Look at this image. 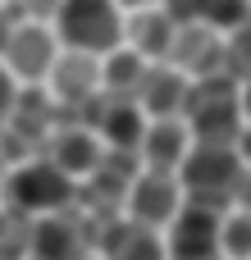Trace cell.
Listing matches in <instances>:
<instances>
[{"label":"cell","instance_id":"obj_14","mask_svg":"<svg viewBox=\"0 0 251 260\" xmlns=\"http://www.w3.org/2000/svg\"><path fill=\"white\" fill-rule=\"evenodd\" d=\"M105 260H169V251H165V238L155 229L119 219L105 238Z\"/></svg>","mask_w":251,"mask_h":260},{"label":"cell","instance_id":"obj_17","mask_svg":"<svg viewBox=\"0 0 251 260\" xmlns=\"http://www.w3.org/2000/svg\"><path fill=\"white\" fill-rule=\"evenodd\" d=\"M18 23H27V14H23V5H18V0H9V5H0V55H5V46H9V32H14Z\"/></svg>","mask_w":251,"mask_h":260},{"label":"cell","instance_id":"obj_22","mask_svg":"<svg viewBox=\"0 0 251 260\" xmlns=\"http://www.w3.org/2000/svg\"><path fill=\"white\" fill-rule=\"evenodd\" d=\"M114 5H119V9H133V14H137V9H151V5H160V0H114Z\"/></svg>","mask_w":251,"mask_h":260},{"label":"cell","instance_id":"obj_18","mask_svg":"<svg viewBox=\"0 0 251 260\" xmlns=\"http://www.w3.org/2000/svg\"><path fill=\"white\" fill-rule=\"evenodd\" d=\"M18 5H23V14H27L32 23H50L55 9H59V0H18Z\"/></svg>","mask_w":251,"mask_h":260},{"label":"cell","instance_id":"obj_16","mask_svg":"<svg viewBox=\"0 0 251 260\" xmlns=\"http://www.w3.org/2000/svg\"><path fill=\"white\" fill-rule=\"evenodd\" d=\"M224 64H229L233 82H247L251 78V23H242L238 32L224 37Z\"/></svg>","mask_w":251,"mask_h":260},{"label":"cell","instance_id":"obj_4","mask_svg":"<svg viewBox=\"0 0 251 260\" xmlns=\"http://www.w3.org/2000/svg\"><path fill=\"white\" fill-rule=\"evenodd\" d=\"M178 210H183V187H178L174 174L142 169L128 183V192H123V219L128 224H142V229H155L160 233V229H169L178 219Z\"/></svg>","mask_w":251,"mask_h":260},{"label":"cell","instance_id":"obj_10","mask_svg":"<svg viewBox=\"0 0 251 260\" xmlns=\"http://www.w3.org/2000/svg\"><path fill=\"white\" fill-rule=\"evenodd\" d=\"M174 37H178V23H174L160 5L137 9V14L123 18V46L137 50L146 64H165L169 50H174Z\"/></svg>","mask_w":251,"mask_h":260},{"label":"cell","instance_id":"obj_1","mask_svg":"<svg viewBox=\"0 0 251 260\" xmlns=\"http://www.w3.org/2000/svg\"><path fill=\"white\" fill-rule=\"evenodd\" d=\"M50 32L59 50H78L91 59H105L123 46V9L114 0H59Z\"/></svg>","mask_w":251,"mask_h":260},{"label":"cell","instance_id":"obj_6","mask_svg":"<svg viewBox=\"0 0 251 260\" xmlns=\"http://www.w3.org/2000/svg\"><path fill=\"white\" fill-rule=\"evenodd\" d=\"M219 219H224L219 210L183 201L178 219L169 224V242H165L169 260H219Z\"/></svg>","mask_w":251,"mask_h":260},{"label":"cell","instance_id":"obj_23","mask_svg":"<svg viewBox=\"0 0 251 260\" xmlns=\"http://www.w3.org/2000/svg\"><path fill=\"white\" fill-rule=\"evenodd\" d=\"M82 260H105V256H82Z\"/></svg>","mask_w":251,"mask_h":260},{"label":"cell","instance_id":"obj_2","mask_svg":"<svg viewBox=\"0 0 251 260\" xmlns=\"http://www.w3.org/2000/svg\"><path fill=\"white\" fill-rule=\"evenodd\" d=\"M242 178V160L233 146H192L183 169H178V187H183V201L187 206H206V210H219L233 201V187Z\"/></svg>","mask_w":251,"mask_h":260},{"label":"cell","instance_id":"obj_8","mask_svg":"<svg viewBox=\"0 0 251 260\" xmlns=\"http://www.w3.org/2000/svg\"><path fill=\"white\" fill-rule=\"evenodd\" d=\"M187 151H192L187 119H151V123H146V137H142V146H137V160H142V169H151V174H174V178H178Z\"/></svg>","mask_w":251,"mask_h":260},{"label":"cell","instance_id":"obj_13","mask_svg":"<svg viewBox=\"0 0 251 260\" xmlns=\"http://www.w3.org/2000/svg\"><path fill=\"white\" fill-rule=\"evenodd\" d=\"M146 69H151V64H146L137 50H128V46L110 50V55L101 59V96L133 101V96H137V87H142V78H146Z\"/></svg>","mask_w":251,"mask_h":260},{"label":"cell","instance_id":"obj_5","mask_svg":"<svg viewBox=\"0 0 251 260\" xmlns=\"http://www.w3.org/2000/svg\"><path fill=\"white\" fill-rule=\"evenodd\" d=\"M55 59H59V41H55L50 23H32V18L9 32V46L0 55V64L9 69V78L14 82H27V87L46 82L50 69H55Z\"/></svg>","mask_w":251,"mask_h":260},{"label":"cell","instance_id":"obj_11","mask_svg":"<svg viewBox=\"0 0 251 260\" xmlns=\"http://www.w3.org/2000/svg\"><path fill=\"white\" fill-rule=\"evenodd\" d=\"M50 91H55V101L59 105H87V101H96L101 96V59H91V55H78V50H59V59H55V69H50Z\"/></svg>","mask_w":251,"mask_h":260},{"label":"cell","instance_id":"obj_9","mask_svg":"<svg viewBox=\"0 0 251 260\" xmlns=\"http://www.w3.org/2000/svg\"><path fill=\"white\" fill-rule=\"evenodd\" d=\"M187 91H192V78L187 73H178L174 64H151L133 101L142 105L146 119H183Z\"/></svg>","mask_w":251,"mask_h":260},{"label":"cell","instance_id":"obj_3","mask_svg":"<svg viewBox=\"0 0 251 260\" xmlns=\"http://www.w3.org/2000/svg\"><path fill=\"white\" fill-rule=\"evenodd\" d=\"M73 197V183L50 165V160H27L9 174L5 183V201L14 215H27V219H46V215H59Z\"/></svg>","mask_w":251,"mask_h":260},{"label":"cell","instance_id":"obj_24","mask_svg":"<svg viewBox=\"0 0 251 260\" xmlns=\"http://www.w3.org/2000/svg\"><path fill=\"white\" fill-rule=\"evenodd\" d=\"M0 128H5V123H0Z\"/></svg>","mask_w":251,"mask_h":260},{"label":"cell","instance_id":"obj_21","mask_svg":"<svg viewBox=\"0 0 251 260\" xmlns=\"http://www.w3.org/2000/svg\"><path fill=\"white\" fill-rule=\"evenodd\" d=\"M238 110H242V123L251 128V78H247V82H238Z\"/></svg>","mask_w":251,"mask_h":260},{"label":"cell","instance_id":"obj_15","mask_svg":"<svg viewBox=\"0 0 251 260\" xmlns=\"http://www.w3.org/2000/svg\"><path fill=\"white\" fill-rule=\"evenodd\" d=\"M219 256L224 260H251V215L229 210L219 219Z\"/></svg>","mask_w":251,"mask_h":260},{"label":"cell","instance_id":"obj_12","mask_svg":"<svg viewBox=\"0 0 251 260\" xmlns=\"http://www.w3.org/2000/svg\"><path fill=\"white\" fill-rule=\"evenodd\" d=\"M82 238L69 215H46L27 224V260H82Z\"/></svg>","mask_w":251,"mask_h":260},{"label":"cell","instance_id":"obj_7","mask_svg":"<svg viewBox=\"0 0 251 260\" xmlns=\"http://www.w3.org/2000/svg\"><path fill=\"white\" fill-rule=\"evenodd\" d=\"M46 160L73 183V178H91V174L101 169L105 146H101V137H96L87 123H73V128H55V133H50Z\"/></svg>","mask_w":251,"mask_h":260},{"label":"cell","instance_id":"obj_19","mask_svg":"<svg viewBox=\"0 0 251 260\" xmlns=\"http://www.w3.org/2000/svg\"><path fill=\"white\" fill-rule=\"evenodd\" d=\"M14 96H18V82L9 78V69L0 64V123L9 119V110H14Z\"/></svg>","mask_w":251,"mask_h":260},{"label":"cell","instance_id":"obj_20","mask_svg":"<svg viewBox=\"0 0 251 260\" xmlns=\"http://www.w3.org/2000/svg\"><path fill=\"white\" fill-rule=\"evenodd\" d=\"M233 210H247L251 215V165H242V178L233 187Z\"/></svg>","mask_w":251,"mask_h":260}]
</instances>
